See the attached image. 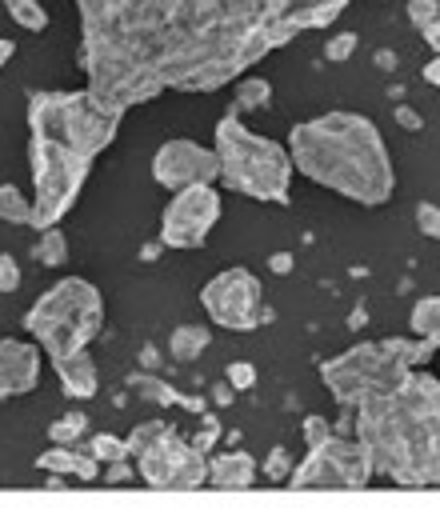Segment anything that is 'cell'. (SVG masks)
I'll use <instances>...</instances> for the list:
<instances>
[{"instance_id": "cell-1", "label": "cell", "mask_w": 440, "mask_h": 512, "mask_svg": "<svg viewBox=\"0 0 440 512\" xmlns=\"http://www.w3.org/2000/svg\"><path fill=\"white\" fill-rule=\"evenodd\" d=\"M352 0H76L84 88L112 112L216 92Z\"/></svg>"}, {"instance_id": "cell-2", "label": "cell", "mask_w": 440, "mask_h": 512, "mask_svg": "<svg viewBox=\"0 0 440 512\" xmlns=\"http://www.w3.org/2000/svg\"><path fill=\"white\" fill-rule=\"evenodd\" d=\"M356 440L372 472L396 488L440 484V376L412 368L352 408Z\"/></svg>"}, {"instance_id": "cell-3", "label": "cell", "mask_w": 440, "mask_h": 512, "mask_svg": "<svg viewBox=\"0 0 440 512\" xmlns=\"http://www.w3.org/2000/svg\"><path fill=\"white\" fill-rule=\"evenodd\" d=\"M288 156L292 172L308 176L312 184L360 204L380 208L396 192V168L388 156V144L372 116L332 108L312 120H300L288 132Z\"/></svg>"}, {"instance_id": "cell-4", "label": "cell", "mask_w": 440, "mask_h": 512, "mask_svg": "<svg viewBox=\"0 0 440 512\" xmlns=\"http://www.w3.org/2000/svg\"><path fill=\"white\" fill-rule=\"evenodd\" d=\"M212 152L220 164V184L260 204L292 200V156L280 140L252 132L236 108H228L212 128Z\"/></svg>"}, {"instance_id": "cell-5", "label": "cell", "mask_w": 440, "mask_h": 512, "mask_svg": "<svg viewBox=\"0 0 440 512\" xmlns=\"http://www.w3.org/2000/svg\"><path fill=\"white\" fill-rule=\"evenodd\" d=\"M440 344L424 340V336H384V340H364L352 344L336 356H328L320 364V380L332 392V400L340 408H356L364 396L396 384L404 372L424 368L436 356Z\"/></svg>"}, {"instance_id": "cell-6", "label": "cell", "mask_w": 440, "mask_h": 512, "mask_svg": "<svg viewBox=\"0 0 440 512\" xmlns=\"http://www.w3.org/2000/svg\"><path fill=\"white\" fill-rule=\"evenodd\" d=\"M104 328V296L84 276H64L24 312V332L40 344V352L60 356L72 348H88Z\"/></svg>"}, {"instance_id": "cell-7", "label": "cell", "mask_w": 440, "mask_h": 512, "mask_svg": "<svg viewBox=\"0 0 440 512\" xmlns=\"http://www.w3.org/2000/svg\"><path fill=\"white\" fill-rule=\"evenodd\" d=\"M124 112L104 108L88 88H68V92H32L28 96V132L32 136H52L80 156L96 160L120 128Z\"/></svg>"}, {"instance_id": "cell-8", "label": "cell", "mask_w": 440, "mask_h": 512, "mask_svg": "<svg viewBox=\"0 0 440 512\" xmlns=\"http://www.w3.org/2000/svg\"><path fill=\"white\" fill-rule=\"evenodd\" d=\"M28 172H32V228L40 232L72 212L92 172V160L52 136L28 132Z\"/></svg>"}, {"instance_id": "cell-9", "label": "cell", "mask_w": 440, "mask_h": 512, "mask_svg": "<svg viewBox=\"0 0 440 512\" xmlns=\"http://www.w3.org/2000/svg\"><path fill=\"white\" fill-rule=\"evenodd\" d=\"M128 456L136 460V480L148 488H204L208 460L164 420H144L128 436Z\"/></svg>"}, {"instance_id": "cell-10", "label": "cell", "mask_w": 440, "mask_h": 512, "mask_svg": "<svg viewBox=\"0 0 440 512\" xmlns=\"http://www.w3.org/2000/svg\"><path fill=\"white\" fill-rule=\"evenodd\" d=\"M372 460L356 436L328 432L324 440L308 444V456L284 476L288 488H368L372 484Z\"/></svg>"}, {"instance_id": "cell-11", "label": "cell", "mask_w": 440, "mask_h": 512, "mask_svg": "<svg viewBox=\"0 0 440 512\" xmlns=\"http://www.w3.org/2000/svg\"><path fill=\"white\" fill-rule=\"evenodd\" d=\"M224 200L216 184H184L160 212V244L164 248H204L212 228L220 224Z\"/></svg>"}, {"instance_id": "cell-12", "label": "cell", "mask_w": 440, "mask_h": 512, "mask_svg": "<svg viewBox=\"0 0 440 512\" xmlns=\"http://www.w3.org/2000/svg\"><path fill=\"white\" fill-rule=\"evenodd\" d=\"M200 304H204L212 324H220L228 332H252L260 324V312H264V292H260L256 272L224 268L200 288Z\"/></svg>"}, {"instance_id": "cell-13", "label": "cell", "mask_w": 440, "mask_h": 512, "mask_svg": "<svg viewBox=\"0 0 440 512\" xmlns=\"http://www.w3.org/2000/svg\"><path fill=\"white\" fill-rule=\"evenodd\" d=\"M220 176V164H216V152L196 144V140H164L156 152H152V180L168 192L184 188V184H216Z\"/></svg>"}, {"instance_id": "cell-14", "label": "cell", "mask_w": 440, "mask_h": 512, "mask_svg": "<svg viewBox=\"0 0 440 512\" xmlns=\"http://www.w3.org/2000/svg\"><path fill=\"white\" fill-rule=\"evenodd\" d=\"M40 344L36 340H0V400H16L40 384Z\"/></svg>"}, {"instance_id": "cell-15", "label": "cell", "mask_w": 440, "mask_h": 512, "mask_svg": "<svg viewBox=\"0 0 440 512\" xmlns=\"http://www.w3.org/2000/svg\"><path fill=\"white\" fill-rule=\"evenodd\" d=\"M52 368H56V380H60L64 396L92 400L100 392V368H96V356L88 348H72V352L52 356Z\"/></svg>"}, {"instance_id": "cell-16", "label": "cell", "mask_w": 440, "mask_h": 512, "mask_svg": "<svg viewBox=\"0 0 440 512\" xmlns=\"http://www.w3.org/2000/svg\"><path fill=\"white\" fill-rule=\"evenodd\" d=\"M36 468H40V472H48V476L80 480V484L100 480V460H96L88 448H76V444H52L48 452H40V456H36Z\"/></svg>"}, {"instance_id": "cell-17", "label": "cell", "mask_w": 440, "mask_h": 512, "mask_svg": "<svg viewBox=\"0 0 440 512\" xmlns=\"http://www.w3.org/2000/svg\"><path fill=\"white\" fill-rule=\"evenodd\" d=\"M256 472H260V464H256V456L252 452H240V448H232V452H216L212 460H208V484L212 488H252L256 484Z\"/></svg>"}, {"instance_id": "cell-18", "label": "cell", "mask_w": 440, "mask_h": 512, "mask_svg": "<svg viewBox=\"0 0 440 512\" xmlns=\"http://www.w3.org/2000/svg\"><path fill=\"white\" fill-rule=\"evenodd\" d=\"M208 344H212V328L200 324V320L176 324V328L168 332V356H172L176 364H192V360H200V356L208 352Z\"/></svg>"}, {"instance_id": "cell-19", "label": "cell", "mask_w": 440, "mask_h": 512, "mask_svg": "<svg viewBox=\"0 0 440 512\" xmlns=\"http://www.w3.org/2000/svg\"><path fill=\"white\" fill-rule=\"evenodd\" d=\"M272 104V84L264 80V76H236V100H232V108L236 112H264Z\"/></svg>"}, {"instance_id": "cell-20", "label": "cell", "mask_w": 440, "mask_h": 512, "mask_svg": "<svg viewBox=\"0 0 440 512\" xmlns=\"http://www.w3.org/2000/svg\"><path fill=\"white\" fill-rule=\"evenodd\" d=\"M32 256H36V264H44V268H60V264L68 260V236H64V228H60V224L40 228V236H36V244H32Z\"/></svg>"}, {"instance_id": "cell-21", "label": "cell", "mask_w": 440, "mask_h": 512, "mask_svg": "<svg viewBox=\"0 0 440 512\" xmlns=\"http://www.w3.org/2000/svg\"><path fill=\"white\" fill-rule=\"evenodd\" d=\"M408 324H412V332H416V336H424V340L440 344V292L420 296V300L412 304V312H408Z\"/></svg>"}, {"instance_id": "cell-22", "label": "cell", "mask_w": 440, "mask_h": 512, "mask_svg": "<svg viewBox=\"0 0 440 512\" xmlns=\"http://www.w3.org/2000/svg\"><path fill=\"white\" fill-rule=\"evenodd\" d=\"M4 12L12 16L16 28L24 32H44L48 28V8L40 0H4Z\"/></svg>"}, {"instance_id": "cell-23", "label": "cell", "mask_w": 440, "mask_h": 512, "mask_svg": "<svg viewBox=\"0 0 440 512\" xmlns=\"http://www.w3.org/2000/svg\"><path fill=\"white\" fill-rule=\"evenodd\" d=\"M0 220L4 224H32V196L16 184H0Z\"/></svg>"}, {"instance_id": "cell-24", "label": "cell", "mask_w": 440, "mask_h": 512, "mask_svg": "<svg viewBox=\"0 0 440 512\" xmlns=\"http://www.w3.org/2000/svg\"><path fill=\"white\" fill-rule=\"evenodd\" d=\"M84 432H88V416L84 412H64L60 420L48 424V440L52 444H76Z\"/></svg>"}, {"instance_id": "cell-25", "label": "cell", "mask_w": 440, "mask_h": 512, "mask_svg": "<svg viewBox=\"0 0 440 512\" xmlns=\"http://www.w3.org/2000/svg\"><path fill=\"white\" fill-rule=\"evenodd\" d=\"M100 464H112V460H124L128 456V440L124 436H112V432H96V436H88V444H84Z\"/></svg>"}, {"instance_id": "cell-26", "label": "cell", "mask_w": 440, "mask_h": 512, "mask_svg": "<svg viewBox=\"0 0 440 512\" xmlns=\"http://www.w3.org/2000/svg\"><path fill=\"white\" fill-rule=\"evenodd\" d=\"M356 44H360L356 32H336V36H328V44H324V60H328V64H344V60L356 56Z\"/></svg>"}, {"instance_id": "cell-27", "label": "cell", "mask_w": 440, "mask_h": 512, "mask_svg": "<svg viewBox=\"0 0 440 512\" xmlns=\"http://www.w3.org/2000/svg\"><path fill=\"white\" fill-rule=\"evenodd\" d=\"M132 388H136L140 396H148V400H168V404H188V408H200L196 400H184L180 392L160 388V380H148V376H136V380H132Z\"/></svg>"}, {"instance_id": "cell-28", "label": "cell", "mask_w": 440, "mask_h": 512, "mask_svg": "<svg viewBox=\"0 0 440 512\" xmlns=\"http://www.w3.org/2000/svg\"><path fill=\"white\" fill-rule=\"evenodd\" d=\"M224 384H228L232 392H248V388L256 384V364H248V360H232V364L224 368Z\"/></svg>"}, {"instance_id": "cell-29", "label": "cell", "mask_w": 440, "mask_h": 512, "mask_svg": "<svg viewBox=\"0 0 440 512\" xmlns=\"http://www.w3.org/2000/svg\"><path fill=\"white\" fill-rule=\"evenodd\" d=\"M404 16H408V24L424 28L440 16V0H404Z\"/></svg>"}, {"instance_id": "cell-30", "label": "cell", "mask_w": 440, "mask_h": 512, "mask_svg": "<svg viewBox=\"0 0 440 512\" xmlns=\"http://www.w3.org/2000/svg\"><path fill=\"white\" fill-rule=\"evenodd\" d=\"M104 468V484H132L136 480V464H132V456H124V460H112V464H100Z\"/></svg>"}, {"instance_id": "cell-31", "label": "cell", "mask_w": 440, "mask_h": 512, "mask_svg": "<svg viewBox=\"0 0 440 512\" xmlns=\"http://www.w3.org/2000/svg\"><path fill=\"white\" fill-rule=\"evenodd\" d=\"M416 224H420V232H424V236L440 240V204L420 200V204H416Z\"/></svg>"}, {"instance_id": "cell-32", "label": "cell", "mask_w": 440, "mask_h": 512, "mask_svg": "<svg viewBox=\"0 0 440 512\" xmlns=\"http://www.w3.org/2000/svg\"><path fill=\"white\" fill-rule=\"evenodd\" d=\"M260 472H264L268 480H280V484H284V476L292 472V464H288V452H284V448H272V456H268V464H264Z\"/></svg>"}, {"instance_id": "cell-33", "label": "cell", "mask_w": 440, "mask_h": 512, "mask_svg": "<svg viewBox=\"0 0 440 512\" xmlns=\"http://www.w3.org/2000/svg\"><path fill=\"white\" fill-rule=\"evenodd\" d=\"M20 288V264L12 256H0V292H16Z\"/></svg>"}, {"instance_id": "cell-34", "label": "cell", "mask_w": 440, "mask_h": 512, "mask_svg": "<svg viewBox=\"0 0 440 512\" xmlns=\"http://www.w3.org/2000/svg\"><path fill=\"white\" fill-rule=\"evenodd\" d=\"M332 432V424L324 420V416H304V444H316V440H324Z\"/></svg>"}, {"instance_id": "cell-35", "label": "cell", "mask_w": 440, "mask_h": 512, "mask_svg": "<svg viewBox=\"0 0 440 512\" xmlns=\"http://www.w3.org/2000/svg\"><path fill=\"white\" fill-rule=\"evenodd\" d=\"M396 124L408 128V132H420V128H424V116H420L412 104H396Z\"/></svg>"}, {"instance_id": "cell-36", "label": "cell", "mask_w": 440, "mask_h": 512, "mask_svg": "<svg viewBox=\"0 0 440 512\" xmlns=\"http://www.w3.org/2000/svg\"><path fill=\"white\" fill-rule=\"evenodd\" d=\"M216 436H220V424H216V420H212V416H204V432H200V436H196V440H192V444H196V448H200V452H208V448H212V440H216Z\"/></svg>"}, {"instance_id": "cell-37", "label": "cell", "mask_w": 440, "mask_h": 512, "mask_svg": "<svg viewBox=\"0 0 440 512\" xmlns=\"http://www.w3.org/2000/svg\"><path fill=\"white\" fill-rule=\"evenodd\" d=\"M420 32H424V44H428V48H432V52H440V16H436V20H432V24H424V28H420Z\"/></svg>"}, {"instance_id": "cell-38", "label": "cell", "mask_w": 440, "mask_h": 512, "mask_svg": "<svg viewBox=\"0 0 440 512\" xmlns=\"http://www.w3.org/2000/svg\"><path fill=\"white\" fill-rule=\"evenodd\" d=\"M420 76H424L432 88H440V52H432V60L424 64V72H420Z\"/></svg>"}, {"instance_id": "cell-39", "label": "cell", "mask_w": 440, "mask_h": 512, "mask_svg": "<svg viewBox=\"0 0 440 512\" xmlns=\"http://www.w3.org/2000/svg\"><path fill=\"white\" fill-rule=\"evenodd\" d=\"M268 268L284 276V272H292V256H288V252H272V260H268Z\"/></svg>"}, {"instance_id": "cell-40", "label": "cell", "mask_w": 440, "mask_h": 512, "mask_svg": "<svg viewBox=\"0 0 440 512\" xmlns=\"http://www.w3.org/2000/svg\"><path fill=\"white\" fill-rule=\"evenodd\" d=\"M12 56H16V44H12L8 36H0V68H4V64L12 60Z\"/></svg>"}, {"instance_id": "cell-41", "label": "cell", "mask_w": 440, "mask_h": 512, "mask_svg": "<svg viewBox=\"0 0 440 512\" xmlns=\"http://www.w3.org/2000/svg\"><path fill=\"white\" fill-rule=\"evenodd\" d=\"M376 64H380V68H392V64H396V56H392V52H380V56H376Z\"/></svg>"}]
</instances>
